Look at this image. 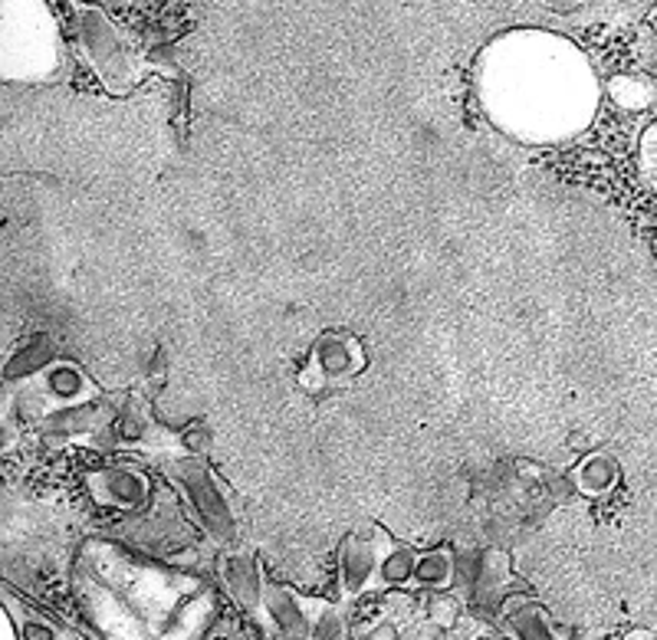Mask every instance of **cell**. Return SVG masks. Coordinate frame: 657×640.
<instances>
[{
  "instance_id": "7c38bea8",
  "label": "cell",
  "mask_w": 657,
  "mask_h": 640,
  "mask_svg": "<svg viewBox=\"0 0 657 640\" xmlns=\"http://www.w3.org/2000/svg\"><path fill=\"white\" fill-rule=\"evenodd\" d=\"M450 578H453V562L444 552H428L415 565V582L421 588H447Z\"/></svg>"
},
{
  "instance_id": "9c48e42d",
  "label": "cell",
  "mask_w": 657,
  "mask_h": 640,
  "mask_svg": "<svg viewBox=\"0 0 657 640\" xmlns=\"http://www.w3.org/2000/svg\"><path fill=\"white\" fill-rule=\"evenodd\" d=\"M415 565H418L415 552H412V549L395 545V549H388V552L382 555L379 578H382L388 588H402V585H408V582L415 578Z\"/></svg>"
},
{
  "instance_id": "2e32d148",
  "label": "cell",
  "mask_w": 657,
  "mask_h": 640,
  "mask_svg": "<svg viewBox=\"0 0 657 640\" xmlns=\"http://www.w3.org/2000/svg\"><path fill=\"white\" fill-rule=\"evenodd\" d=\"M642 69L651 76V79H657V33L655 30H645V36H642Z\"/></svg>"
},
{
  "instance_id": "9a60e30c",
  "label": "cell",
  "mask_w": 657,
  "mask_h": 640,
  "mask_svg": "<svg viewBox=\"0 0 657 640\" xmlns=\"http://www.w3.org/2000/svg\"><path fill=\"white\" fill-rule=\"evenodd\" d=\"M116 437H119L122 443H139V440L145 437V421H142L135 411H125V415L116 421Z\"/></svg>"
},
{
  "instance_id": "30bf717a",
  "label": "cell",
  "mask_w": 657,
  "mask_h": 640,
  "mask_svg": "<svg viewBox=\"0 0 657 640\" xmlns=\"http://www.w3.org/2000/svg\"><path fill=\"white\" fill-rule=\"evenodd\" d=\"M579 486L585 489V493H592V496H599V493H605V489H612L615 486V479H618V466L609 460V456H589L582 466H579Z\"/></svg>"
},
{
  "instance_id": "8992f818",
  "label": "cell",
  "mask_w": 657,
  "mask_h": 640,
  "mask_svg": "<svg viewBox=\"0 0 657 640\" xmlns=\"http://www.w3.org/2000/svg\"><path fill=\"white\" fill-rule=\"evenodd\" d=\"M223 582H227V592L230 598L243 608V611H256L263 605V578H260V569L250 555H230L223 562Z\"/></svg>"
},
{
  "instance_id": "3957f363",
  "label": "cell",
  "mask_w": 657,
  "mask_h": 640,
  "mask_svg": "<svg viewBox=\"0 0 657 640\" xmlns=\"http://www.w3.org/2000/svg\"><path fill=\"white\" fill-rule=\"evenodd\" d=\"M89 479H92V496L112 509H139L149 503V493H152L149 476L132 466H106L92 473Z\"/></svg>"
},
{
  "instance_id": "7a4b0ae2",
  "label": "cell",
  "mask_w": 657,
  "mask_h": 640,
  "mask_svg": "<svg viewBox=\"0 0 657 640\" xmlns=\"http://www.w3.org/2000/svg\"><path fill=\"white\" fill-rule=\"evenodd\" d=\"M79 36H83V46L96 66V73L102 76V82L109 89H125L132 86V76H135V63H132V53L125 49L122 36L116 33V26L109 23V16L102 10H92L86 7L79 13Z\"/></svg>"
},
{
  "instance_id": "6da1fadb",
  "label": "cell",
  "mask_w": 657,
  "mask_h": 640,
  "mask_svg": "<svg viewBox=\"0 0 657 640\" xmlns=\"http://www.w3.org/2000/svg\"><path fill=\"white\" fill-rule=\"evenodd\" d=\"M168 476H175V483L188 493L198 519L205 522V529L220 539V542H233L237 539V522L233 512L218 489V479L211 476V470L198 460V456H178L165 466Z\"/></svg>"
},
{
  "instance_id": "5bb4252c",
  "label": "cell",
  "mask_w": 657,
  "mask_h": 640,
  "mask_svg": "<svg viewBox=\"0 0 657 640\" xmlns=\"http://www.w3.org/2000/svg\"><path fill=\"white\" fill-rule=\"evenodd\" d=\"M313 640H342V618L332 608H326L313 621Z\"/></svg>"
},
{
  "instance_id": "8fae6325",
  "label": "cell",
  "mask_w": 657,
  "mask_h": 640,
  "mask_svg": "<svg viewBox=\"0 0 657 640\" xmlns=\"http://www.w3.org/2000/svg\"><path fill=\"white\" fill-rule=\"evenodd\" d=\"M86 388V378L76 365H53L46 368V395L56 401H73Z\"/></svg>"
},
{
  "instance_id": "ba28073f",
  "label": "cell",
  "mask_w": 657,
  "mask_h": 640,
  "mask_svg": "<svg viewBox=\"0 0 657 640\" xmlns=\"http://www.w3.org/2000/svg\"><path fill=\"white\" fill-rule=\"evenodd\" d=\"M53 355H56L53 342H50L46 335H40L36 342H30L26 349H20V352L7 362V378H10V382H20V378L36 375L40 368H46V365L53 362Z\"/></svg>"
},
{
  "instance_id": "277c9868",
  "label": "cell",
  "mask_w": 657,
  "mask_h": 640,
  "mask_svg": "<svg viewBox=\"0 0 657 640\" xmlns=\"http://www.w3.org/2000/svg\"><path fill=\"white\" fill-rule=\"evenodd\" d=\"M263 611L270 615L273 628L280 631L283 640H306L313 638V625L303 611V605L296 602L293 592L280 588V585H266L263 592Z\"/></svg>"
},
{
  "instance_id": "e0dca14e",
  "label": "cell",
  "mask_w": 657,
  "mask_h": 640,
  "mask_svg": "<svg viewBox=\"0 0 657 640\" xmlns=\"http://www.w3.org/2000/svg\"><path fill=\"white\" fill-rule=\"evenodd\" d=\"M457 602H450V598H438L435 605H431V618H435V625L440 628H450L453 621H457Z\"/></svg>"
},
{
  "instance_id": "4fadbf2b",
  "label": "cell",
  "mask_w": 657,
  "mask_h": 640,
  "mask_svg": "<svg viewBox=\"0 0 657 640\" xmlns=\"http://www.w3.org/2000/svg\"><path fill=\"white\" fill-rule=\"evenodd\" d=\"M96 421H99V408L96 405H83V408H73V411H63V415L50 418L46 427H50V433H79V430H92Z\"/></svg>"
},
{
  "instance_id": "52a82bcc",
  "label": "cell",
  "mask_w": 657,
  "mask_h": 640,
  "mask_svg": "<svg viewBox=\"0 0 657 640\" xmlns=\"http://www.w3.org/2000/svg\"><path fill=\"white\" fill-rule=\"evenodd\" d=\"M316 362H319V372L326 378H342V375H352L355 368V355H352V345L339 335H322L319 345H316Z\"/></svg>"
},
{
  "instance_id": "5b68a950",
  "label": "cell",
  "mask_w": 657,
  "mask_h": 640,
  "mask_svg": "<svg viewBox=\"0 0 657 640\" xmlns=\"http://www.w3.org/2000/svg\"><path fill=\"white\" fill-rule=\"evenodd\" d=\"M379 552L369 539L362 536H349L346 545H342V555H339V572H342V588L349 595H362L365 585L372 582V575H379Z\"/></svg>"
}]
</instances>
